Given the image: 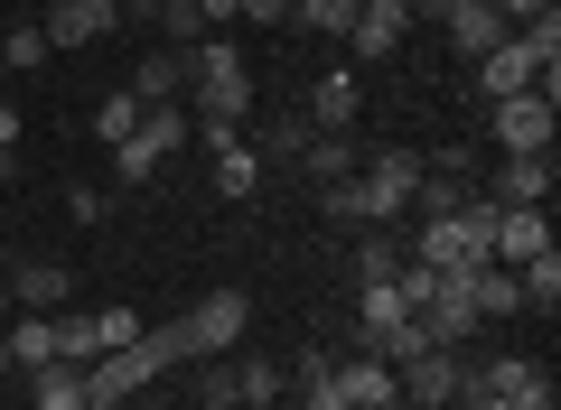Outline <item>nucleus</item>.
Segmentation results:
<instances>
[{
    "label": "nucleus",
    "mask_w": 561,
    "mask_h": 410,
    "mask_svg": "<svg viewBox=\"0 0 561 410\" xmlns=\"http://www.w3.org/2000/svg\"><path fill=\"white\" fill-rule=\"evenodd\" d=\"M534 253H552V215H542V206H496V261L524 271Z\"/></svg>",
    "instance_id": "9"
},
{
    "label": "nucleus",
    "mask_w": 561,
    "mask_h": 410,
    "mask_svg": "<svg viewBox=\"0 0 561 410\" xmlns=\"http://www.w3.org/2000/svg\"><path fill=\"white\" fill-rule=\"evenodd\" d=\"M496 10H505V28H524V20H542L552 0H496Z\"/></svg>",
    "instance_id": "38"
},
{
    "label": "nucleus",
    "mask_w": 561,
    "mask_h": 410,
    "mask_svg": "<svg viewBox=\"0 0 561 410\" xmlns=\"http://www.w3.org/2000/svg\"><path fill=\"white\" fill-rule=\"evenodd\" d=\"M0 373H10V345H0Z\"/></svg>",
    "instance_id": "44"
},
{
    "label": "nucleus",
    "mask_w": 561,
    "mask_h": 410,
    "mask_svg": "<svg viewBox=\"0 0 561 410\" xmlns=\"http://www.w3.org/2000/svg\"><path fill=\"white\" fill-rule=\"evenodd\" d=\"M47 47H94V28H84V10H76V0H47Z\"/></svg>",
    "instance_id": "29"
},
{
    "label": "nucleus",
    "mask_w": 561,
    "mask_h": 410,
    "mask_svg": "<svg viewBox=\"0 0 561 410\" xmlns=\"http://www.w3.org/2000/svg\"><path fill=\"white\" fill-rule=\"evenodd\" d=\"M179 140H187V113H179V103H150V113L131 121V140H113V168H122V187L160 177V159H179Z\"/></svg>",
    "instance_id": "4"
},
{
    "label": "nucleus",
    "mask_w": 561,
    "mask_h": 410,
    "mask_svg": "<svg viewBox=\"0 0 561 410\" xmlns=\"http://www.w3.org/2000/svg\"><path fill=\"white\" fill-rule=\"evenodd\" d=\"M534 75H542V66H534V47H524V38H505V47H486V57H478V94L486 103L534 94Z\"/></svg>",
    "instance_id": "11"
},
{
    "label": "nucleus",
    "mask_w": 561,
    "mask_h": 410,
    "mask_svg": "<svg viewBox=\"0 0 561 410\" xmlns=\"http://www.w3.org/2000/svg\"><path fill=\"white\" fill-rule=\"evenodd\" d=\"M0 57H10V66L28 75V66H47L57 47H47V28H10V38H0Z\"/></svg>",
    "instance_id": "32"
},
{
    "label": "nucleus",
    "mask_w": 561,
    "mask_h": 410,
    "mask_svg": "<svg viewBox=\"0 0 561 410\" xmlns=\"http://www.w3.org/2000/svg\"><path fill=\"white\" fill-rule=\"evenodd\" d=\"M319 215H337V224H375V206H365L356 177H328V187H319Z\"/></svg>",
    "instance_id": "26"
},
{
    "label": "nucleus",
    "mask_w": 561,
    "mask_h": 410,
    "mask_svg": "<svg viewBox=\"0 0 561 410\" xmlns=\"http://www.w3.org/2000/svg\"><path fill=\"white\" fill-rule=\"evenodd\" d=\"M356 317H365V345H383V336H393V327H402V317H412V308H402V298H393V280H365Z\"/></svg>",
    "instance_id": "21"
},
{
    "label": "nucleus",
    "mask_w": 561,
    "mask_h": 410,
    "mask_svg": "<svg viewBox=\"0 0 561 410\" xmlns=\"http://www.w3.org/2000/svg\"><path fill=\"white\" fill-rule=\"evenodd\" d=\"M337 391H346V410H393L402 383H393V364L365 345V354H337Z\"/></svg>",
    "instance_id": "10"
},
{
    "label": "nucleus",
    "mask_w": 561,
    "mask_h": 410,
    "mask_svg": "<svg viewBox=\"0 0 561 410\" xmlns=\"http://www.w3.org/2000/svg\"><path fill=\"white\" fill-rule=\"evenodd\" d=\"M505 38H515V28H505L496 0H459V10H449V47H459V57H486V47H505Z\"/></svg>",
    "instance_id": "14"
},
{
    "label": "nucleus",
    "mask_w": 561,
    "mask_h": 410,
    "mask_svg": "<svg viewBox=\"0 0 561 410\" xmlns=\"http://www.w3.org/2000/svg\"><path fill=\"white\" fill-rule=\"evenodd\" d=\"M468 391H496L505 410H561V391H552V373L534 364V354H486V364H468V383H459V401Z\"/></svg>",
    "instance_id": "3"
},
{
    "label": "nucleus",
    "mask_w": 561,
    "mask_h": 410,
    "mask_svg": "<svg viewBox=\"0 0 561 410\" xmlns=\"http://www.w3.org/2000/svg\"><path fill=\"white\" fill-rule=\"evenodd\" d=\"M280 391H290V373H280L272 354H243V364H234V401L262 410V401H280Z\"/></svg>",
    "instance_id": "22"
},
{
    "label": "nucleus",
    "mask_w": 561,
    "mask_h": 410,
    "mask_svg": "<svg viewBox=\"0 0 561 410\" xmlns=\"http://www.w3.org/2000/svg\"><path fill=\"white\" fill-rule=\"evenodd\" d=\"M206 20H197V0H160V47H197Z\"/></svg>",
    "instance_id": "30"
},
{
    "label": "nucleus",
    "mask_w": 561,
    "mask_h": 410,
    "mask_svg": "<svg viewBox=\"0 0 561 410\" xmlns=\"http://www.w3.org/2000/svg\"><path fill=\"white\" fill-rule=\"evenodd\" d=\"M309 168H319V177H356V150H346V131H319V140H309Z\"/></svg>",
    "instance_id": "31"
},
{
    "label": "nucleus",
    "mask_w": 561,
    "mask_h": 410,
    "mask_svg": "<svg viewBox=\"0 0 561 410\" xmlns=\"http://www.w3.org/2000/svg\"><path fill=\"white\" fill-rule=\"evenodd\" d=\"M0 317H10V280H0Z\"/></svg>",
    "instance_id": "41"
},
{
    "label": "nucleus",
    "mask_w": 561,
    "mask_h": 410,
    "mask_svg": "<svg viewBox=\"0 0 561 410\" xmlns=\"http://www.w3.org/2000/svg\"><path fill=\"white\" fill-rule=\"evenodd\" d=\"M216 187H225V196H253V187H262V150H253V140L216 159Z\"/></svg>",
    "instance_id": "28"
},
{
    "label": "nucleus",
    "mask_w": 561,
    "mask_h": 410,
    "mask_svg": "<svg viewBox=\"0 0 561 410\" xmlns=\"http://www.w3.org/2000/svg\"><path fill=\"white\" fill-rule=\"evenodd\" d=\"M179 84H187V47H160V57H140L131 94H140V113H150V103H179Z\"/></svg>",
    "instance_id": "18"
},
{
    "label": "nucleus",
    "mask_w": 561,
    "mask_h": 410,
    "mask_svg": "<svg viewBox=\"0 0 561 410\" xmlns=\"http://www.w3.org/2000/svg\"><path fill=\"white\" fill-rule=\"evenodd\" d=\"M356 10H365V0H290V20L319 28V38H346V28H356Z\"/></svg>",
    "instance_id": "25"
},
{
    "label": "nucleus",
    "mask_w": 561,
    "mask_h": 410,
    "mask_svg": "<svg viewBox=\"0 0 561 410\" xmlns=\"http://www.w3.org/2000/svg\"><path fill=\"white\" fill-rule=\"evenodd\" d=\"M76 10H84V28H94V38H103V28H122V20H131V0H76Z\"/></svg>",
    "instance_id": "35"
},
{
    "label": "nucleus",
    "mask_w": 561,
    "mask_h": 410,
    "mask_svg": "<svg viewBox=\"0 0 561 410\" xmlns=\"http://www.w3.org/2000/svg\"><path fill=\"white\" fill-rule=\"evenodd\" d=\"M402 261H431V271H486V261H496V196H468L459 215H431Z\"/></svg>",
    "instance_id": "1"
},
{
    "label": "nucleus",
    "mask_w": 561,
    "mask_h": 410,
    "mask_svg": "<svg viewBox=\"0 0 561 410\" xmlns=\"http://www.w3.org/2000/svg\"><path fill=\"white\" fill-rule=\"evenodd\" d=\"M187 84H197V113L187 121H243L253 113V66H243V47H225V38L187 47Z\"/></svg>",
    "instance_id": "2"
},
{
    "label": "nucleus",
    "mask_w": 561,
    "mask_h": 410,
    "mask_svg": "<svg viewBox=\"0 0 561 410\" xmlns=\"http://www.w3.org/2000/svg\"><path fill=\"white\" fill-rule=\"evenodd\" d=\"M131 10H160V0H131Z\"/></svg>",
    "instance_id": "43"
},
{
    "label": "nucleus",
    "mask_w": 561,
    "mask_h": 410,
    "mask_svg": "<svg viewBox=\"0 0 561 410\" xmlns=\"http://www.w3.org/2000/svg\"><path fill=\"white\" fill-rule=\"evenodd\" d=\"M393 383H402V401H412V410H449V401H459V383H468V364H459V345H431V354H412Z\"/></svg>",
    "instance_id": "8"
},
{
    "label": "nucleus",
    "mask_w": 561,
    "mask_h": 410,
    "mask_svg": "<svg viewBox=\"0 0 561 410\" xmlns=\"http://www.w3.org/2000/svg\"><path fill=\"white\" fill-rule=\"evenodd\" d=\"M496 206H552V150L542 159H505L496 168Z\"/></svg>",
    "instance_id": "15"
},
{
    "label": "nucleus",
    "mask_w": 561,
    "mask_h": 410,
    "mask_svg": "<svg viewBox=\"0 0 561 410\" xmlns=\"http://www.w3.org/2000/svg\"><path fill=\"white\" fill-rule=\"evenodd\" d=\"M131 336H140V317H131V308H94V345H103V354L131 345Z\"/></svg>",
    "instance_id": "34"
},
{
    "label": "nucleus",
    "mask_w": 561,
    "mask_h": 410,
    "mask_svg": "<svg viewBox=\"0 0 561 410\" xmlns=\"http://www.w3.org/2000/svg\"><path fill=\"white\" fill-rule=\"evenodd\" d=\"M0 345H10V364H20V373L57 364V317H28L20 308V327H0Z\"/></svg>",
    "instance_id": "17"
},
{
    "label": "nucleus",
    "mask_w": 561,
    "mask_h": 410,
    "mask_svg": "<svg viewBox=\"0 0 561 410\" xmlns=\"http://www.w3.org/2000/svg\"><path fill=\"white\" fill-rule=\"evenodd\" d=\"M131 121H140V94H131V84H122L113 103H94V140H103V150H113V140H131Z\"/></svg>",
    "instance_id": "27"
},
{
    "label": "nucleus",
    "mask_w": 561,
    "mask_h": 410,
    "mask_svg": "<svg viewBox=\"0 0 561 410\" xmlns=\"http://www.w3.org/2000/svg\"><path fill=\"white\" fill-rule=\"evenodd\" d=\"M66 290H76V271H57V261H28V271L10 280V298H20L28 317H57V308H66Z\"/></svg>",
    "instance_id": "16"
},
{
    "label": "nucleus",
    "mask_w": 561,
    "mask_h": 410,
    "mask_svg": "<svg viewBox=\"0 0 561 410\" xmlns=\"http://www.w3.org/2000/svg\"><path fill=\"white\" fill-rule=\"evenodd\" d=\"M356 113H365V84H356V66H328V75L309 84V121H319V131H346Z\"/></svg>",
    "instance_id": "13"
},
{
    "label": "nucleus",
    "mask_w": 561,
    "mask_h": 410,
    "mask_svg": "<svg viewBox=\"0 0 561 410\" xmlns=\"http://www.w3.org/2000/svg\"><path fill=\"white\" fill-rule=\"evenodd\" d=\"M0 150H20V103H0Z\"/></svg>",
    "instance_id": "39"
},
{
    "label": "nucleus",
    "mask_w": 561,
    "mask_h": 410,
    "mask_svg": "<svg viewBox=\"0 0 561 410\" xmlns=\"http://www.w3.org/2000/svg\"><path fill=\"white\" fill-rule=\"evenodd\" d=\"M28 383H38V401H28V410H84V364H38Z\"/></svg>",
    "instance_id": "20"
},
{
    "label": "nucleus",
    "mask_w": 561,
    "mask_h": 410,
    "mask_svg": "<svg viewBox=\"0 0 561 410\" xmlns=\"http://www.w3.org/2000/svg\"><path fill=\"white\" fill-rule=\"evenodd\" d=\"M468 410H505V401H496V391H468Z\"/></svg>",
    "instance_id": "40"
},
{
    "label": "nucleus",
    "mask_w": 561,
    "mask_h": 410,
    "mask_svg": "<svg viewBox=\"0 0 561 410\" xmlns=\"http://www.w3.org/2000/svg\"><path fill=\"white\" fill-rule=\"evenodd\" d=\"M402 28H412V0H365L356 28H346V47H356V57H393Z\"/></svg>",
    "instance_id": "12"
},
{
    "label": "nucleus",
    "mask_w": 561,
    "mask_h": 410,
    "mask_svg": "<svg viewBox=\"0 0 561 410\" xmlns=\"http://www.w3.org/2000/svg\"><path fill=\"white\" fill-rule=\"evenodd\" d=\"M94 308H57V364H94Z\"/></svg>",
    "instance_id": "23"
},
{
    "label": "nucleus",
    "mask_w": 561,
    "mask_h": 410,
    "mask_svg": "<svg viewBox=\"0 0 561 410\" xmlns=\"http://www.w3.org/2000/svg\"><path fill=\"white\" fill-rule=\"evenodd\" d=\"M356 271H365V280H393V271H402V243L365 234V243H356Z\"/></svg>",
    "instance_id": "33"
},
{
    "label": "nucleus",
    "mask_w": 561,
    "mask_h": 410,
    "mask_svg": "<svg viewBox=\"0 0 561 410\" xmlns=\"http://www.w3.org/2000/svg\"><path fill=\"white\" fill-rule=\"evenodd\" d=\"M243 317H253V298H243V290H206L197 308L179 317V327H187V354H234V345H243Z\"/></svg>",
    "instance_id": "6"
},
{
    "label": "nucleus",
    "mask_w": 561,
    "mask_h": 410,
    "mask_svg": "<svg viewBox=\"0 0 561 410\" xmlns=\"http://www.w3.org/2000/svg\"><path fill=\"white\" fill-rule=\"evenodd\" d=\"M300 410H346V391H337V354H309V364H300Z\"/></svg>",
    "instance_id": "24"
},
{
    "label": "nucleus",
    "mask_w": 561,
    "mask_h": 410,
    "mask_svg": "<svg viewBox=\"0 0 561 410\" xmlns=\"http://www.w3.org/2000/svg\"><path fill=\"white\" fill-rule=\"evenodd\" d=\"M234 20H262V28H280V20H290V0H234Z\"/></svg>",
    "instance_id": "36"
},
{
    "label": "nucleus",
    "mask_w": 561,
    "mask_h": 410,
    "mask_svg": "<svg viewBox=\"0 0 561 410\" xmlns=\"http://www.w3.org/2000/svg\"><path fill=\"white\" fill-rule=\"evenodd\" d=\"M421 168H431V159H421V150H375V159H365V168H356V187H365V206H375V224H393L402 206H412Z\"/></svg>",
    "instance_id": "5"
},
{
    "label": "nucleus",
    "mask_w": 561,
    "mask_h": 410,
    "mask_svg": "<svg viewBox=\"0 0 561 410\" xmlns=\"http://www.w3.org/2000/svg\"><path fill=\"white\" fill-rule=\"evenodd\" d=\"M496 113V140H505V159H542L552 150V94H505V103H486Z\"/></svg>",
    "instance_id": "7"
},
{
    "label": "nucleus",
    "mask_w": 561,
    "mask_h": 410,
    "mask_svg": "<svg viewBox=\"0 0 561 410\" xmlns=\"http://www.w3.org/2000/svg\"><path fill=\"white\" fill-rule=\"evenodd\" d=\"M468 308H478V327H486V317H515V308H524L515 271H505V261H486V271H468Z\"/></svg>",
    "instance_id": "19"
},
{
    "label": "nucleus",
    "mask_w": 561,
    "mask_h": 410,
    "mask_svg": "<svg viewBox=\"0 0 561 410\" xmlns=\"http://www.w3.org/2000/svg\"><path fill=\"white\" fill-rule=\"evenodd\" d=\"M197 410H234V401H197Z\"/></svg>",
    "instance_id": "42"
},
{
    "label": "nucleus",
    "mask_w": 561,
    "mask_h": 410,
    "mask_svg": "<svg viewBox=\"0 0 561 410\" xmlns=\"http://www.w3.org/2000/svg\"><path fill=\"white\" fill-rule=\"evenodd\" d=\"M197 20H206V38H216V28H234V0H197Z\"/></svg>",
    "instance_id": "37"
}]
</instances>
